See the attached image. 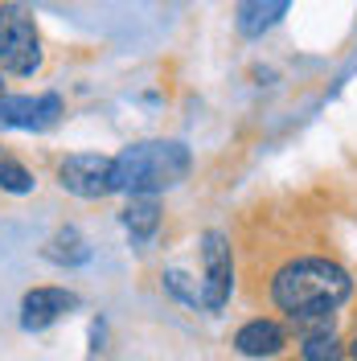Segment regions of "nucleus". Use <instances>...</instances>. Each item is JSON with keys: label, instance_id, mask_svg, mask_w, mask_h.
Listing matches in <instances>:
<instances>
[{"label": "nucleus", "instance_id": "f257e3e1", "mask_svg": "<svg viewBox=\"0 0 357 361\" xmlns=\"http://www.w3.org/2000/svg\"><path fill=\"white\" fill-rule=\"evenodd\" d=\"M353 295V275L325 259V255H300L288 259L284 267L271 275V304L304 329H329L333 312Z\"/></svg>", "mask_w": 357, "mask_h": 361}, {"label": "nucleus", "instance_id": "f03ea898", "mask_svg": "<svg viewBox=\"0 0 357 361\" xmlns=\"http://www.w3.org/2000/svg\"><path fill=\"white\" fill-rule=\"evenodd\" d=\"M189 148L177 140H144L115 157V193L132 197H152L160 189H173L189 173Z\"/></svg>", "mask_w": 357, "mask_h": 361}, {"label": "nucleus", "instance_id": "7ed1b4c3", "mask_svg": "<svg viewBox=\"0 0 357 361\" xmlns=\"http://www.w3.org/2000/svg\"><path fill=\"white\" fill-rule=\"evenodd\" d=\"M42 66V37L37 25L21 4H0V70L8 74H33Z\"/></svg>", "mask_w": 357, "mask_h": 361}, {"label": "nucleus", "instance_id": "20e7f679", "mask_svg": "<svg viewBox=\"0 0 357 361\" xmlns=\"http://www.w3.org/2000/svg\"><path fill=\"white\" fill-rule=\"evenodd\" d=\"M58 185L74 193V197H107L115 193V157H99V152H74L58 164Z\"/></svg>", "mask_w": 357, "mask_h": 361}, {"label": "nucleus", "instance_id": "39448f33", "mask_svg": "<svg viewBox=\"0 0 357 361\" xmlns=\"http://www.w3.org/2000/svg\"><path fill=\"white\" fill-rule=\"evenodd\" d=\"M201 263H205V283H201V304L210 312H222L234 283V259H230V238L222 230H210L201 238Z\"/></svg>", "mask_w": 357, "mask_h": 361}, {"label": "nucleus", "instance_id": "423d86ee", "mask_svg": "<svg viewBox=\"0 0 357 361\" xmlns=\"http://www.w3.org/2000/svg\"><path fill=\"white\" fill-rule=\"evenodd\" d=\"M62 115L58 94H4L0 99V128H25V132H45Z\"/></svg>", "mask_w": 357, "mask_h": 361}, {"label": "nucleus", "instance_id": "0eeeda50", "mask_svg": "<svg viewBox=\"0 0 357 361\" xmlns=\"http://www.w3.org/2000/svg\"><path fill=\"white\" fill-rule=\"evenodd\" d=\"M74 308H78V295L66 292V288H33L21 300V329L42 333L54 320H62L66 312H74Z\"/></svg>", "mask_w": 357, "mask_h": 361}, {"label": "nucleus", "instance_id": "6e6552de", "mask_svg": "<svg viewBox=\"0 0 357 361\" xmlns=\"http://www.w3.org/2000/svg\"><path fill=\"white\" fill-rule=\"evenodd\" d=\"M284 345H288L284 324H275V320H267V316L246 320L243 329L234 333V349H238V353H246V357H275Z\"/></svg>", "mask_w": 357, "mask_h": 361}, {"label": "nucleus", "instance_id": "1a4fd4ad", "mask_svg": "<svg viewBox=\"0 0 357 361\" xmlns=\"http://www.w3.org/2000/svg\"><path fill=\"white\" fill-rule=\"evenodd\" d=\"M291 0H238V13H234V25L243 37H263L271 25H279V17L288 13Z\"/></svg>", "mask_w": 357, "mask_h": 361}, {"label": "nucleus", "instance_id": "9d476101", "mask_svg": "<svg viewBox=\"0 0 357 361\" xmlns=\"http://www.w3.org/2000/svg\"><path fill=\"white\" fill-rule=\"evenodd\" d=\"M160 226V205L152 197H132V205L123 209V230L132 234V243H148Z\"/></svg>", "mask_w": 357, "mask_h": 361}, {"label": "nucleus", "instance_id": "9b49d317", "mask_svg": "<svg viewBox=\"0 0 357 361\" xmlns=\"http://www.w3.org/2000/svg\"><path fill=\"white\" fill-rule=\"evenodd\" d=\"M45 259L74 267V263H87V259H90V247L83 243V234H78L74 226H66V230H58V234L45 243Z\"/></svg>", "mask_w": 357, "mask_h": 361}, {"label": "nucleus", "instance_id": "f8f14e48", "mask_svg": "<svg viewBox=\"0 0 357 361\" xmlns=\"http://www.w3.org/2000/svg\"><path fill=\"white\" fill-rule=\"evenodd\" d=\"M341 353H345V349H341V341H337L329 329H325V333H308L304 345H300V357L304 361H341Z\"/></svg>", "mask_w": 357, "mask_h": 361}, {"label": "nucleus", "instance_id": "ddd939ff", "mask_svg": "<svg viewBox=\"0 0 357 361\" xmlns=\"http://www.w3.org/2000/svg\"><path fill=\"white\" fill-rule=\"evenodd\" d=\"M33 185H37V180H33V173H29L25 164L0 157V189H4V193H29Z\"/></svg>", "mask_w": 357, "mask_h": 361}, {"label": "nucleus", "instance_id": "4468645a", "mask_svg": "<svg viewBox=\"0 0 357 361\" xmlns=\"http://www.w3.org/2000/svg\"><path fill=\"white\" fill-rule=\"evenodd\" d=\"M349 353H353V361H357V341H353V345H349Z\"/></svg>", "mask_w": 357, "mask_h": 361}, {"label": "nucleus", "instance_id": "2eb2a0df", "mask_svg": "<svg viewBox=\"0 0 357 361\" xmlns=\"http://www.w3.org/2000/svg\"><path fill=\"white\" fill-rule=\"evenodd\" d=\"M0 99H4V82H0Z\"/></svg>", "mask_w": 357, "mask_h": 361}]
</instances>
